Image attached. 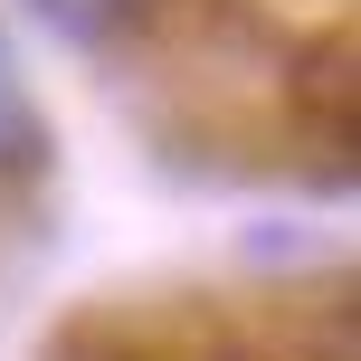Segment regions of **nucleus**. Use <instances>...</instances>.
Segmentation results:
<instances>
[{
    "label": "nucleus",
    "instance_id": "f257e3e1",
    "mask_svg": "<svg viewBox=\"0 0 361 361\" xmlns=\"http://www.w3.org/2000/svg\"><path fill=\"white\" fill-rule=\"evenodd\" d=\"M57 352H67V361H190L180 343H162L143 314H95V324H86V333H67Z\"/></svg>",
    "mask_w": 361,
    "mask_h": 361
},
{
    "label": "nucleus",
    "instance_id": "f03ea898",
    "mask_svg": "<svg viewBox=\"0 0 361 361\" xmlns=\"http://www.w3.org/2000/svg\"><path fill=\"white\" fill-rule=\"evenodd\" d=\"M38 19H48L57 38H76V48H114L124 29H143L152 0H29Z\"/></svg>",
    "mask_w": 361,
    "mask_h": 361
},
{
    "label": "nucleus",
    "instance_id": "7ed1b4c3",
    "mask_svg": "<svg viewBox=\"0 0 361 361\" xmlns=\"http://www.w3.org/2000/svg\"><path fill=\"white\" fill-rule=\"evenodd\" d=\"M38 162H48V124H38L29 86H19V67H10V48H0V171H38Z\"/></svg>",
    "mask_w": 361,
    "mask_h": 361
}]
</instances>
